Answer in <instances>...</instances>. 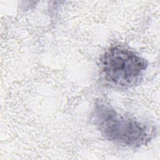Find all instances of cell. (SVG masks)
<instances>
[{"mask_svg":"<svg viewBox=\"0 0 160 160\" xmlns=\"http://www.w3.org/2000/svg\"><path fill=\"white\" fill-rule=\"evenodd\" d=\"M92 120L105 139L123 147L138 148L148 143L152 138L149 127L101 101L96 104Z\"/></svg>","mask_w":160,"mask_h":160,"instance_id":"6da1fadb","label":"cell"},{"mask_svg":"<svg viewBox=\"0 0 160 160\" xmlns=\"http://www.w3.org/2000/svg\"><path fill=\"white\" fill-rule=\"evenodd\" d=\"M148 68V62L135 52L121 46L111 47L99 61L100 74L105 84L117 89L138 84Z\"/></svg>","mask_w":160,"mask_h":160,"instance_id":"7a4b0ae2","label":"cell"}]
</instances>
